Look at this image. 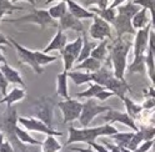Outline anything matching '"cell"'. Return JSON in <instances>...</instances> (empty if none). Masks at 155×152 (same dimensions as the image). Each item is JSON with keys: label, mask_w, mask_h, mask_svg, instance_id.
<instances>
[{"label": "cell", "mask_w": 155, "mask_h": 152, "mask_svg": "<svg viewBox=\"0 0 155 152\" xmlns=\"http://www.w3.org/2000/svg\"><path fill=\"white\" fill-rule=\"evenodd\" d=\"M90 11H93L95 15H98L99 17L104 19L105 21H108L109 24H113L114 19L116 16V14H118V11H116V9H111V8H108V9H104V10H100V9L98 8H93V9H89Z\"/></svg>", "instance_id": "obj_32"}, {"label": "cell", "mask_w": 155, "mask_h": 152, "mask_svg": "<svg viewBox=\"0 0 155 152\" xmlns=\"http://www.w3.org/2000/svg\"><path fill=\"white\" fill-rule=\"evenodd\" d=\"M133 44L128 40H124L123 37H116L114 44L111 45V56H110V62L111 68L114 71L115 78L125 80V71H127V60H128V54L131 49Z\"/></svg>", "instance_id": "obj_2"}, {"label": "cell", "mask_w": 155, "mask_h": 152, "mask_svg": "<svg viewBox=\"0 0 155 152\" xmlns=\"http://www.w3.org/2000/svg\"><path fill=\"white\" fill-rule=\"evenodd\" d=\"M48 13H49V15L54 19V20L59 21V19L63 17L68 13V4L65 2H59V3H56L55 5H53L48 9Z\"/></svg>", "instance_id": "obj_27"}, {"label": "cell", "mask_w": 155, "mask_h": 152, "mask_svg": "<svg viewBox=\"0 0 155 152\" xmlns=\"http://www.w3.org/2000/svg\"><path fill=\"white\" fill-rule=\"evenodd\" d=\"M85 8H90L93 5H96V3H98V0H81Z\"/></svg>", "instance_id": "obj_53"}, {"label": "cell", "mask_w": 155, "mask_h": 152, "mask_svg": "<svg viewBox=\"0 0 155 152\" xmlns=\"http://www.w3.org/2000/svg\"><path fill=\"white\" fill-rule=\"evenodd\" d=\"M139 132L141 134L144 141H150L155 137V126H143L139 127Z\"/></svg>", "instance_id": "obj_40"}, {"label": "cell", "mask_w": 155, "mask_h": 152, "mask_svg": "<svg viewBox=\"0 0 155 152\" xmlns=\"http://www.w3.org/2000/svg\"><path fill=\"white\" fill-rule=\"evenodd\" d=\"M149 49L150 51L153 52V56L155 59V30H150V34H149Z\"/></svg>", "instance_id": "obj_43"}, {"label": "cell", "mask_w": 155, "mask_h": 152, "mask_svg": "<svg viewBox=\"0 0 155 152\" xmlns=\"http://www.w3.org/2000/svg\"><path fill=\"white\" fill-rule=\"evenodd\" d=\"M151 30V24H149L148 26H145L144 29L138 30L137 35L134 37V58L138 59V58H144L145 54H147V50L149 47V34Z\"/></svg>", "instance_id": "obj_11"}, {"label": "cell", "mask_w": 155, "mask_h": 152, "mask_svg": "<svg viewBox=\"0 0 155 152\" xmlns=\"http://www.w3.org/2000/svg\"><path fill=\"white\" fill-rule=\"evenodd\" d=\"M10 2H12L13 4H16L18 2H28L29 4H31L33 6H34V5L36 4V2H35V0H10Z\"/></svg>", "instance_id": "obj_54"}, {"label": "cell", "mask_w": 155, "mask_h": 152, "mask_svg": "<svg viewBox=\"0 0 155 152\" xmlns=\"http://www.w3.org/2000/svg\"><path fill=\"white\" fill-rule=\"evenodd\" d=\"M8 87H9V82L3 75V72L0 71V92H2L3 97H5L8 95Z\"/></svg>", "instance_id": "obj_42"}, {"label": "cell", "mask_w": 155, "mask_h": 152, "mask_svg": "<svg viewBox=\"0 0 155 152\" xmlns=\"http://www.w3.org/2000/svg\"><path fill=\"white\" fill-rule=\"evenodd\" d=\"M18 123L21 125L26 131H35V132H40L46 136H63V132L56 131L53 127L46 126L44 122H41L40 120H38L35 117H23L19 116L18 117Z\"/></svg>", "instance_id": "obj_8"}, {"label": "cell", "mask_w": 155, "mask_h": 152, "mask_svg": "<svg viewBox=\"0 0 155 152\" xmlns=\"http://www.w3.org/2000/svg\"><path fill=\"white\" fill-rule=\"evenodd\" d=\"M25 8L23 6H18L13 4L10 0H0V20H3V16L6 14H12L13 11H19V10H24Z\"/></svg>", "instance_id": "obj_35"}, {"label": "cell", "mask_w": 155, "mask_h": 152, "mask_svg": "<svg viewBox=\"0 0 155 152\" xmlns=\"http://www.w3.org/2000/svg\"><path fill=\"white\" fill-rule=\"evenodd\" d=\"M2 103H4V102H3V99H2V100H0V105H2Z\"/></svg>", "instance_id": "obj_59"}, {"label": "cell", "mask_w": 155, "mask_h": 152, "mask_svg": "<svg viewBox=\"0 0 155 152\" xmlns=\"http://www.w3.org/2000/svg\"><path fill=\"white\" fill-rule=\"evenodd\" d=\"M154 2H155V0H154Z\"/></svg>", "instance_id": "obj_61"}, {"label": "cell", "mask_w": 155, "mask_h": 152, "mask_svg": "<svg viewBox=\"0 0 155 152\" xmlns=\"http://www.w3.org/2000/svg\"><path fill=\"white\" fill-rule=\"evenodd\" d=\"M89 146H90L91 148H94L96 152H110V151H109L108 148H106L104 145H99V144H96L95 141H94V142H90Z\"/></svg>", "instance_id": "obj_48"}, {"label": "cell", "mask_w": 155, "mask_h": 152, "mask_svg": "<svg viewBox=\"0 0 155 152\" xmlns=\"http://www.w3.org/2000/svg\"><path fill=\"white\" fill-rule=\"evenodd\" d=\"M131 24L135 30H140L144 29L145 26H148L150 24V19H148V9L140 8V10L133 16Z\"/></svg>", "instance_id": "obj_22"}, {"label": "cell", "mask_w": 155, "mask_h": 152, "mask_svg": "<svg viewBox=\"0 0 155 152\" xmlns=\"http://www.w3.org/2000/svg\"><path fill=\"white\" fill-rule=\"evenodd\" d=\"M70 151H73V152H95L91 147H88V148H80V147H71V148H69Z\"/></svg>", "instance_id": "obj_50"}, {"label": "cell", "mask_w": 155, "mask_h": 152, "mask_svg": "<svg viewBox=\"0 0 155 152\" xmlns=\"http://www.w3.org/2000/svg\"><path fill=\"white\" fill-rule=\"evenodd\" d=\"M66 44H68V37H66V35L64 34L63 30L58 29L55 36L51 39V41L46 45V47L43 50V52L49 54V52L55 51V50H58V51L61 52V51L64 50V47L66 46Z\"/></svg>", "instance_id": "obj_16"}, {"label": "cell", "mask_w": 155, "mask_h": 152, "mask_svg": "<svg viewBox=\"0 0 155 152\" xmlns=\"http://www.w3.org/2000/svg\"><path fill=\"white\" fill-rule=\"evenodd\" d=\"M145 66H147V74L153 85H155V59L153 56V52L148 47L147 54H145Z\"/></svg>", "instance_id": "obj_31"}, {"label": "cell", "mask_w": 155, "mask_h": 152, "mask_svg": "<svg viewBox=\"0 0 155 152\" xmlns=\"http://www.w3.org/2000/svg\"><path fill=\"white\" fill-rule=\"evenodd\" d=\"M96 8L100 9V10L108 9L109 8V0H98V3H96Z\"/></svg>", "instance_id": "obj_49"}, {"label": "cell", "mask_w": 155, "mask_h": 152, "mask_svg": "<svg viewBox=\"0 0 155 152\" xmlns=\"http://www.w3.org/2000/svg\"><path fill=\"white\" fill-rule=\"evenodd\" d=\"M53 2H58V3H59V2H65V3H66V0H46L45 4H46V5H49V4L53 3Z\"/></svg>", "instance_id": "obj_57"}, {"label": "cell", "mask_w": 155, "mask_h": 152, "mask_svg": "<svg viewBox=\"0 0 155 152\" xmlns=\"http://www.w3.org/2000/svg\"><path fill=\"white\" fill-rule=\"evenodd\" d=\"M114 75L113 68H110L109 64H105L101 66V69L98 70L96 72H91V82L101 85V86H105V84L108 82L109 79H111Z\"/></svg>", "instance_id": "obj_18"}, {"label": "cell", "mask_w": 155, "mask_h": 152, "mask_svg": "<svg viewBox=\"0 0 155 152\" xmlns=\"http://www.w3.org/2000/svg\"><path fill=\"white\" fill-rule=\"evenodd\" d=\"M125 2H127V0H114V2L109 5V8H111V9H116L118 6H120V5H123Z\"/></svg>", "instance_id": "obj_52"}, {"label": "cell", "mask_w": 155, "mask_h": 152, "mask_svg": "<svg viewBox=\"0 0 155 152\" xmlns=\"http://www.w3.org/2000/svg\"><path fill=\"white\" fill-rule=\"evenodd\" d=\"M58 24H59L58 25V29H60L63 31L73 30V31H76V33H84V24L81 23V20L76 19L69 11H68L63 17L59 19Z\"/></svg>", "instance_id": "obj_14"}, {"label": "cell", "mask_w": 155, "mask_h": 152, "mask_svg": "<svg viewBox=\"0 0 155 152\" xmlns=\"http://www.w3.org/2000/svg\"><path fill=\"white\" fill-rule=\"evenodd\" d=\"M0 45H8V46L12 45L10 41H9V39H8V36H5L2 33H0Z\"/></svg>", "instance_id": "obj_51"}, {"label": "cell", "mask_w": 155, "mask_h": 152, "mask_svg": "<svg viewBox=\"0 0 155 152\" xmlns=\"http://www.w3.org/2000/svg\"><path fill=\"white\" fill-rule=\"evenodd\" d=\"M111 96H114V93H113L111 91H108V90H103V91H100L98 95H96V96H95L94 99L99 100V101H104V100L109 99V97H111Z\"/></svg>", "instance_id": "obj_44"}, {"label": "cell", "mask_w": 155, "mask_h": 152, "mask_svg": "<svg viewBox=\"0 0 155 152\" xmlns=\"http://www.w3.org/2000/svg\"><path fill=\"white\" fill-rule=\"evenodd\" d=\"M105 90L104 86H101V85H98V84H94V82H90L89 85V89L85 90L83 92H79L75 95L76 99H81V97H85V99H94L96 95H98L100 91Z\"/></svg>", "instance_id": "obj_34"}, {"label": "cell", "mask_w": 155, "mask_h": 152, "mask_svg": "<svg viewBox=\"0 0 155 152\" xmlns=\"http://www.w3.org/2000/svg\"><path fill=\"white\" fill-rule=\"evenodd\" d=\"M5 62H6L5 56L3 55V52H2V51H0V65H2V64H5Z\"/></svg>", "instance_id": "obj_55"}, {"label": "cell", "mask_w": 155, "mask_h": 152, "mask_svg": "<svg viewBox=\"0 0 155 152\" xmlns=\"http://www.w3.org/2000/svg\"><path fill=\"white\" fill-rule=\"evenodd\" d=\"M141 106H143V109H144V110L155 109V99H154V97H147Z\"/></svg>", "instance_id": "obj_45"}, {"label": "cell", "mask_w": 155, "mask_h": 152, "mask_svg": "<svg viewBox=\"0 0 155 152\" xmlns=\"http://www.w3.org/2000/svg\"><path fill=\"white\" fill-rule=\"evenodd\" d=\"M4 23H13V24H35L39 25L40 29H45L46 26H56L58 27V21L49 15L48 10L44 9H34L31 13H29L24 16H20L18 19H4Z\"/></svg>", "instance_id": "obj_4"}, {"label": "cell", "mask_w": 155, "mask_h": 152, "mask_svg": "<svg viewBox=\"0 0 155 152\" xmlns=\"http://www.w3.org/2000/svg\"><path fill=\"white\" fill-rule=\"evenodd\" d=\"M55 101L51 97H39L33 103V113L35 119L44 122L46 126L53 127V112H54Z\"/></svg>", "instance_id": "obj_5"}, {"label": "cell", "mask_w": 155, "mask_h": 152, "mask_svg": "<svg viewBox=\"0 0 155 152\" xmlns=\"http://www.w3.org/2000/svg\"><path fill=\"white\" fill-rule=\"evenodd\" d=\"M130 74H141L144 75L145 72H147V66H145V56L144 58H138L133 60V62L128 66L127 69Z\"/></svg>", "instance_id": "obj_37"}, {"label": "cell", "mask_w": 155, "mask_h": 152, "mask_svg": "<svg viewBox=\"0 0 155 152\" xmlns=\"http://www.w3.org/2000/svg\"><path fill=\"white\" fill-rule=\"evenodd\" d=\"M108 44H109V40H108V39L100 41V43L93 49L90 56H91V58H94V59L100 60L101 62H105L106 55H108Z\"/></svg>", "instance_id": "obj_25"}, {"label": "cell", "mask_w": 155, "mask_h": 152, "mask_svg": "<svg viewBox=\"0 0 155 152\" xmlns=\"http://www.w3.org/2000/svg\"><path fill=\"white\" fill-rule=\"evenodd\" d=\"M4 141H5V135L3 134L2 131H0V146H2L4 144Z\"/></svg>", "instance_id": "obj_56"}, {"label": "cell", "mask_w": 155, "mask_h": 152, "mask_svg": "<svg viewBox=\"0 0 155 152\" xmlns=\"http://www.w3.org/2000/svg\"><path fill=\"white\" fill-rule=\"evenodd\" d=\"M68 78L71 79L75 85L80 86L84 84H90L91 82V74L90 72H81V71H69L68 72Z\"/></svg>", "instance_id": "obj_26"}, {"label": "cell", "mask_w": 155, "mask_h": 152, "mask_svg": "<svg viewBox=\"0 0 155 152\" xmlns=\"http://www.w3.org/2000/svg\"><path fill=\"white\" fill-rule=\"evenodd\" d=\"M8 39H9V41H10V44L13 45V47L16 50L18 58H19V62L30 66V68L33 69V71L35 74H38V75H40V74L44 72L43 68H41V66H39V64L36 62L34 51L29 50V49H26V47H24L23 45H20L18 41H15V39H13L12 36H8Z\"/></svg>", "instance_id": "obj_7"}, {"label": "cell", "mask_w": 155, "mask_h": 152, "mask_svg": "<svg viewBox=\"0 0 155 152\" xmlns=\"http://www.w3.org/2000/svg\"><path fill=\"white\" fill-rule=\"evenodd\" d=\"M154 87H155V85H154Z\"/></svg>", "instance_id": "obj_60"}, {"label": "cell", "mask_w": 155, "mask_h": 152, "mask_svg": "<svg viewBox=\"0 0 155 152\" xmlns=\"http://www.w3.org/2000/svg\"><path fill=\"white\" fill-rule=\"evenodd\" d=\"M66 4H68V11H69L71 15H74L76 19H94L95 14L88 9H85L84 6H81L80 4H78L74 0H66Z\"/></svg>", "instance_id": "obj_17"}, {"label": "cell", "mask_w": 155, "mask_h": 152, "mask_svg": "<svg viewBox=\"0 0 155 152\" xmlns=\"http://www.w3.org/2000/svg\"><path fill=\"white\" fill-rule=\"evenodd\" d=\"M151 150L155 152V137L153 138V147H151Z\"/></svg>", "instance_id": "obj_58"}, {"label": "cell", "mask_w": 155, "mask_h": 152, "mask_svg": "<svg viewBox=\"0 0 155 152\" xmlns=\"http://www.w3.org/2000/svg\"><path fill=\"white\" fill-rule=\"evenodd\" d=\"M104 87L105 90L111 91L114 93V96H118L119 99H123L124 96H127L125 93L130 91V86L127 84V81L115 78V76H113L111 79L108 80V82L105 84Z\"/></svg>", "instance_id": "obj_15"}, {"label": "cell", "mask_w": 155, "mask_h": 152, "mask_svg": "<svg viewBox=\"0 0 155 152\" xmlns=\"http://www.w3.org/2000/svg\"><path fill=\"white\" fill-rule=\"evenodd\" d=\"M61 58H63V61H64V71H71L74 64L76 62V58L73 56L71 54L66 52V51H61Z\"/></svg>", "instance_id": "obj_39"}, {"label": "cell", "mask_w": 155, "mask_h": 152, "mask_svg": "<svg viewBox=\"0 0 155 152\" xmlns=\"http://www.w3.org/2000/svg\"><path fill=\"white\" fill-rule=\"evenodd\" d=\"M68 131H69V137H68L65 146L73 145L75 142H84V144L89 145L90 142H94L100 136H113L119 132L111 123H105L103 126H96V127H84V128H76L70 126Z\"/></svg>", "instance_id": "obj_1"}, {"label": "cell", "mask_w": 155, "mask_h": 152, "mask_svg": "<svg viewBox=\"0 0 155 152\" xmlns=\"http://www.w3.org/2000/svg\"><path fill=\"white\" fill-rule=\"evenodd\" d=\"M34 55H35V59H36V62L39 64V66H46L51 62H55L58 60V56L55 55H49V54H45L43 51H34Z\"/></svg>", "instance_id": "obj_38"}, {"label": "cell", "mask_w": 155, "mask_h": 152, "mask_svg": "<svg viewBox=\"0 0 155 152\" xmlns=\"http://www.w3.org/2000/svg\"><path fill=\"white\" fill-rule=\"evenodd\" d=\"M143 142H144V138H143L141 134L138 131V132H135V134H134V136H133V138H131V141H130V144H129L128 148L133 152V151L137 150V148L143 144Z\"/></svg>", "instance_id": "obj_41"}, {"label": "cell", "mask_w": 155, "mask_h": 152, "mask_svg": "<svg viewBox=\"0 0 155 152\" xmlns=\"http://www.w3.org/2000/svg\"><path fill=\"white\" fill-rule=\"evenodd\" d=\"M81 49H83V36H79V37H76L73 43H68L63 51L71 54L78 60V58H79V55L81 52Z\"/></svg>", "instance_id": "obj_33"}, {"label": "cell", "mask_w": 155, "mask_h": 152, "mask_svg": "<svg viewBox=\"0 0 155 152\" xmlns=\"http://www.w3.org/2000/svg\"><path fill=\"white\" fill-rule=\"evenodd\" d=\"M134 134L135 132H118V134H115L110 137L115 141V145H118L119 147H127L128 148Z\"/></svg>", "instance_id": "obj_36"}, {"label": "cell", "mask_w": 155, "mask_h": 152, "mask_svg": "<svg viewBox=\"0 0 155 152\" xmlns=\"http://www.w3.org/2000/svg\"><path fill=\"white\" fill-rule=\"evenodd\" d=\"M151 147H153V140H150V141H144L137 150L140 151V152H148L149 150H151Z\"/></svg>", "instance_id": "obj_46"}, {"label": "cell", "mask_w": 155, "mask_h": 152, "mask_svg": "<svg viewBox=\"0 0 155 152\" xmlns=\"http://www.w3.org/2000/svg\"><path fill=\"white\" fill-rule=\"evenodd\" d=\"M111 24L108 21H105L104 19L99 17L98 15H95L93 19V24L89 29V34L91 36V39L94 40H99L103 41L105 39H113V34H111Z\"/></svg>", "instance_id": "obj_10"}, {"label": "cell", "mask_w": 155, "mask_h": 152, "mask_svg": "<svg viewBox=\"0 0 155 152\" xmlns=\"http://www.w3.org/2000/svg\"><path fill=\"white\" fill-rule=\"evenodd\" d=\"M95 46H96L95 43L89 41L88 36H86V34H85V35L83 36V49H81V52H80V55H79V58H78L76 62L80 64V62H83L84 60H86L88 58H90L91 51H93V49H94Z\"/></svg>", "instance_id": "obj_29"}, {"label": "cell", "mask_w": 155, "mask_h": 152, "mask_svg": "<svg viewBox=\"0 0 155 152\" xmlns=\"http://www.w3.org/2000/svg\"><path fill=\"white\" fill-rule=\"evenodd\" d=\"M68 71H63L56 75V95L61 96L65 100H69V91H68Z\"/></svg>", "instance_id": "obj_20"}, {"label": "cell", "mask_w": 155, "mask_h": 152, "mask_svg": "<svg viewBox=\"0 0 155 152\" xmlns=\"http://www.w3.org/2000/svg\"><path fill=\"white\" fill-rule=\"evenodd\" d=\"M18 113L16 110L13 106H6V111L0 116V131L8 137V141L10 142L13 146H16L19 150H21V152H26V148L24 144H21L18 140L15 135V128L18 126Z\"/></svg>", "instance_id": "obj_3"}, {"label": "cell", "mask_w": 155, "mask_h": 152, "mask_svg": "<svg viewBox=\"0 0 155 152\" xmlns=\"http://www.w3.org/2000/svg\"><path fill=\"white\" fill-rule=\"evenodd\" d=\"M121 101L124 102V105H125V109H127V113L129 116H131L134 120L137 119L140 113L144 111V109H143V106L141 105H139V103H135L131 99H129L128 96H124L123 99H121Z\"/></svg>", "instance_id": "obj_24"}, {"label": "cell", "mask_w": 155, "mask_h": 152, "mask_svg": "<svg viewBox=\"0 0 155 152\" xmlns=\"http://www.w3.org/2000/svg\"><path fill=\"white\" fill-rule=\"evenodd\" d=\"M25 89H20V87H14L10 90V92H8V95L5 97H3V102L6 103V106H13L15 102L18 101H21L24 97H25Z\"/></svg>", "instance_id": "obj_23"}, {"label": "cell", "mask_w": 155, "mask_h": 152, "mask_svg": "<svg viewBox=\"0 0 155 152\" xmlns=\"http://www.w3.org/2000/svg\"><path fill=\"white\" fill-rule=\"evenodd\" d=\"M15 135H16L18 140L20 141L21 144H25V145H36V146L40 145L41 146V144H43V142H40V141L35 140L34 137H31L26 130L19 127V126H16V128H15Z\"/></svg>", "instance_id": "obj_28"}, {"label": "cell", "mask_w": 155, "mask_h": 152, "mask_svg": "<svg viewBox=\"0 0 155 152\" xmlns=\"http://www.w3.org/2000/svg\"><path fill=\"white\" fill-rule=\"evenodd\" d=\"M131 19L133 17L125 15V14H121V13L116 14L114 21L111 24V26L115 29L116 37H123L125 34H130L133 36L137 35L138 30L134 29V26L131 24Z\"/></svg>", "instance_id": "obj_12"}, {"label": "cell", "mask_w": 155, "mask_h": 152, "mask_svg": "<svg viewBox=\"0 0 155 152\" xmlns=\"http://www.w3.org/2000/svg\"><path fill=\"white\" fill-rule=\"evenodd\" d=\"M154 110H155V109H154Z\"/></svg>", "instance_id": "obj_62"}, {"label": "cell", "mask_w": 155, "mask_h": 152, "mask_svg": "<svg viewBox=\"0 0 155 152\" xmlns=\"http://www.w3.org/2000/svg\"><path fill=\"white\" fill-rule=\"evenodd\" d=\"M0 71L3 72V75L5 76V79L8 80L9 84H16V85H20L23 89H25V82L21 79V75L19 74L15 69H13L10 65L8 62L2 64L0 65Z\"/></svg>", "instance_id": "obj_19"}, {"label": "cell", "mask_w": 155, "mask_h": 152, "mask_svg": "<svg viewBox=\"0 0 155 152\" xmlns=\"http://www.w3.org/2000/svg\"><path fill=\"white\" fill-rule=\"evenodd\" d=\"M111 107L110 106H104V105H99L94 99H88L84 105H83V111L81 115L79 117V122L83 127H88L91 121L101 113H106L108 111H110Z\"/></svg>", "instance_id": "obj_6"}, {"label": "cell", "mask_w": 155, "mask_h": 152, "mask_svg": "<svg viewBox=\"0 0 155 152\" xmlns=\"http://www.w3.org/2000/svg\"><path fill=\"white\" fill-rule=\"evenodd\" d=\"M0 152H15V151H14V146L8 140H5L4 144L0 146Z\"/></svg>", "instance_id": "obj_47"}, {"label": "cell", "mask_w": 155, "mask_h": 152, "mask_svg": "<svg viewBox=\"0 0 155 152\" xmlns=\"http://www.w3.org/2000/svg\"><path fill=\"white\" fill-rule=\"evenodd\" d=\"M104 121L106 123L120 122V123H123V125L128 126L129 128H131L133 132H138L139 131V126L137 125V122H135V120L131 116H129L127 112H121V111L114 110V109H111L110 111H108L105 113Z\"/></svg>", "instance_id": "obj_13"}, {"label": "cell", "mask_w": 155, "mask_h": 152, "mask_svg": "<svg viewBox=\"0 0 155 152\" xmlns=\"http://www.w3.org/2000/svg\"><path fill=\"white\" fill-rule=\"evenodd\" d=\"M104 65V62H101L100 60L98 59H94V58H88L86 60H84L83 62L80 64H78L75 66V70L76 71H80V70H85L86 72H96L98 70L101 69V66Z\"/></svg>", "instance_id": "obj_21"}, {"label": "cell", "mask_w": 155, "mask_h": 152, "mask_svg": "<svg viewBox=\"0 0 155 152\" xmlns=\"http://www.w3.org/2000/svg\"><path fill=\"white\" fill-rule=\"evenodd\" d=\"M83 105L80 101H78L75 99H69V100H64L58 102V107L60 109L63 113V122H73L75 120H79L81 111H83Z\"/></svg>", "instance_id": "obj_9"}, {"label": "cell", "mask_w": 155, "mask_h": 152, "mask_svg": "<svg viewBox=\"0 0 155 152\" xmlns=\"http://www.w3.org/2000/svg\"><path fill=\"white\" fill-rule=\"evenodd\" d=\"M41 148L43 152H60L63 146L55 138V136H46V138L41 144Z\"/></svg>", "instance_id": "obj_30"}]
</instances>
